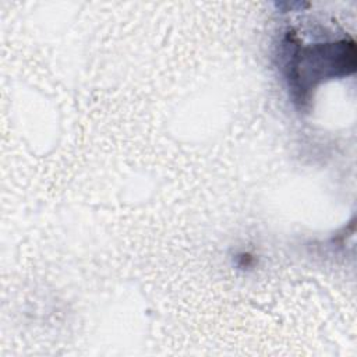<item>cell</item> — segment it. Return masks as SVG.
<instances>
[{
  "instance_id": "cell-1",
  "label": "cell",
  "mask_w": 357,
  "mask_h": 357,
  "mask_svg": "<svg viewBox=\"0 0 357 357\" xmlns=\"http://www.w3.org/2000/svg\"><path fill=\"white\" fill-rule=\"evenodd\" d=\"M289 56L284 71L289 88L298 102H304L310 91L321 81L354 71L356 47L346 39L332 43L301 45L298 40L287 43Z\"/></svg>"
}]
</instances>
